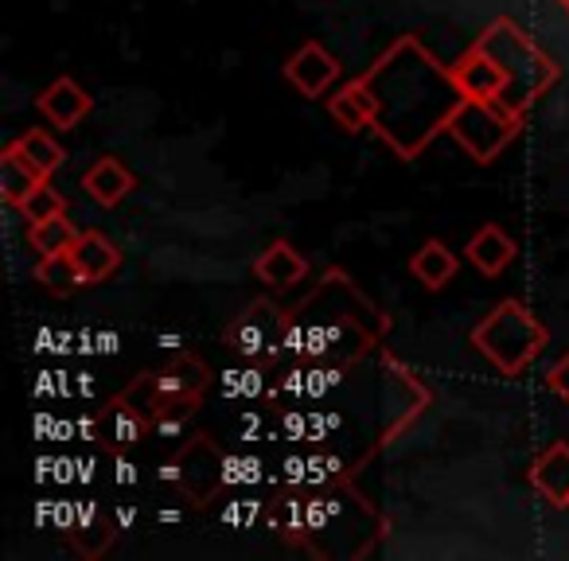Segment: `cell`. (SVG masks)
Here are the masks:
<instances>
[{"instance_id": "cell-1", "label": "cell", "mask_w": 569, "mask_h": 561, "mask_svg": "<svg viewBox=\"0 0 569 561\" xmlns=\"http://www.w3.org/2000/svg\"><path fill=\"white\" fill-rule=\"evenodd\" d=\"M359 79L379 98L375 133L395 149V157L418 160L437 133H449L460 90L449 67L437 63L418 36H398Z\"/></svg>"}, {"instance_id": "cell-2", "label": "cell", "mask_w": 569, "mask_h": 561, "mask_svg": "<svg viewBox=\"0 0 569 561\" xmlns=\"http://www.w3.org/2000/svg\"><path fill=\"white\" fill-rule=\"evenodd\" d=\"M476 48H483L507 71V90L496 98V102H503L507 110L519 113V118H527L530 106L561 79V67L507 17H499L496 24L483 28Z\"/></svg>"}, {"instance_id": "cell-3", "label": "cell", "mask_w": 569, "mask_h": 561, "mask_svg": "<svg viewBox=\"0 0 569 561\" xmlns=\"http://www.w3.org/2000/svg\"><path fill=\"white\" fill-rule=\"evenodd\" d=\"M546 328L522 301H499L480 324L472 328V348L496 367L499 374H522L546 348Z\"/></svg>"}, {"instance_id": "cell-4", "label": "cell", "mask_w": 569, "mask_h": 561, "mask_svg": "<svg viewBox=\"0 0 569 561\" xmlns=\"http://www.w3.org/2000/svg\"><path fill=\"white\" fill-rule=\"evenodd\" d=\"M519 113H511L503 102H488V98H460V106L449 118V133L476 164H491L519 137Z\"/></svg>"}, {"instance_id": "cell-5", "label": "cell", "mask_w": 569, "mask_h": 561, "mask_svg": "<svg viewBox=\"0 0 569 561\" xmlns=\"http://www.w3.org/2000/svg\"><path fill=\"white\" fill-rule=\"evenodd\" d=\"M284 317L269 301H253L246 312H238L234 324L227 328V348L238 359L250 363H273L284 359Z\"/></svg>"}, {"instance_id": "cell-6", "label": "cell", "mask_w": 569, "mask_h": 561, "mask_svg": "<svg viewBox=\"0 0 569 561\" xmlns=\"http://www.w3.org/2000/svg\"><path fill=\"white\" fill-rule=\"evenodd\" d=\"M180 488L188 491L191 503H211L214 495H219V488H227L222 483V452L214 449L207 437H191V441H183V452H180Z\"/></svg>"}, {"instance_id": "cell-7", "label": "cell", "mask_w": 569, "mask_h": 561, "mask_svg": "<svg viewBox=\"0 0 569 561\" xmlns=\"http://www.w3.org/2000/svg\"><path fill=\"white\" fill-rule=\"evenodd\" d=\"M149 433H152V418L137 402H129L126 394H118L98 413V444H106L113 457H118V452L129 457Z\"/></svg>"}, {"instance_id": "cell-8", "label": "cell", "mask_w": 569, "mask_h": 561, "mask_svg": "<svg viewBox=\"0 0 569 561\" xmlns=\"http://www.w3.org/2000/svg\"><path fill=\"white\" fill-rule=\"evenodd\" d=\"M284 79L293 82L297 94L320 98L336 79H340V63H336V56L325 48V43L312 40V43H301V48L289 56V63H284Z\"/></svg>"}, {"instance_id": "cell-9", "label": "cell", "mask_w": 569, "mask_h": 561, "mask_svg": "<svg viewBox=\"0 0 569 561\" xmlns=\"http://www.w3.org/2000/svg\"><path fill=\"white\" fill-rule=\"evenodd\" d=\"M449 71H452V82H457L460 98H488V102H496L507 90V71L483 48L465 51Z\"/></svg>"}, {"instance_id": "cell-10", "label": "cell", "mask_w": 569, "mask_h": 561, "mask_svg": "<svg viewBox=\"0 0 569 561\" xmlns=\"http://www.w3.org/2000/svg\"><path fill=\"white\" fill-rule=\"evenodd\" d=\"M530 488L553 507H569V444L553 441L530 464Z\"/></svg>"}, {"instance_id": "cell-11", "label": "cell", "mask_w": 569, "mask_h": 561, "mask_svg": "<svg viewBox=\"0 0 569 561\" xmlns=\"http://www.w3.org/2000/svg\"><path fill=\"white\" fill-rule=\"evenodd\" d=\"M133 188H137V176L129 172L118 157L94 160V164L82 172V191H87L98 207H118Z\"/></svg>"}, {"instance_id": "cell-12", "label": "cell", "mask_w": 569, "mask_h": 561, "mask_svg": "<svg viewBox=\"0 0 569 561\" xmlns=\"http://www.w3.org/2000/svg\"><path fill=\"white\" fill-rule=\"evenodd\" d=\"M253 273H258V281L269 289H293V285H301L305 273H309V261H305L289 242H273L258 253Z\"/></svg>"}, {"instance_id": "cell-13", "label": "cell", "mask_w": 569, "mask_h": 561, "mask_svg": "<svg viewBox=\"0 0 569 561\" xmlns=\"http://www.w3.org/2000/svg\"><path fill=\"white\" fill-rule=\"evenodd\" d=\"M113 534H118V522L110 514H102V507L94 499H79V514H74L71 527V542L82 558H102L110 550Z\"/></svg>"}, {"instance_id": "cell-14", "label": "cell", "mask_w": 569, "mask_h": 561, "mask_svg": "<svg viewBox=\"0 0 569 561\" xmlns=\"http://www.w3.org/2000/svg\"><path fill=\"white\" fill-rule=\"evenodd\" d=\"M40 113L56 129H74L90 113V94L74 79H56L40 94Z\"/></svg>"}, {"instance_id": "cell-15", "label": "cell", "mask_w": 569, "mask_h": 561, "mask_svg": "<svg viewBox=\"0 0 569 561\" xmlns=\"http://www.w3.org/2000/svg\"><path fill=\"white\" fill-rule=\"evenodd\" d=\"M71 258L82 277V285H98V281H106V277L121 266L118 246H113L106 234H98V230H87V234L71 246Z\"/></svg>"}, {"instance_id": "cell-16", "label": "cell", "mask_w": 569, "mask_h": 561, "mask_svg": "<svg viewBox=\"0 0 569 561\" xmlns=\"http://www.w3.org/2000/svg\"><path fill=\"white\" fill-rule=\"evenodd\" d=\"M328 113H332L348 133H359V129L375 126V118H379V98L371 94V87H367L363 79H356L328 98Z\"/></svg>"}, {"instance_id": "cell-17", "label": "cell", "mask_w": 569, "mask_h": 561, "mask_svg": "<svg viewBox=\"0 0 569 561\" xmlns=\"http://www.w3.org/2000/svg\"><path fill=\"white\" fill-rule=\"evenodd\" d=\"M219 390L227 402H261V398L273 394V379L266 374V363H250L242 359L238 367H227L219 371Z\"/></svg>"}, {"instance_id": "cell-18", "label": "cell", "mask_w": 569, "mask_h": 561, "mask_svg": "<svg viewBox=\"0 0 569 561\" xmlns=\"http://www.w3.org/2000/svg\"><path fill=\"white\" fill-rule=\"evenodd\" d=\"M515 253H519V250H515V242L499 227H491V222L468 238V261H472V266L480 269V273H488V277L503 273V269L515 261Z\"/></svg>"}, {"instance_id": "cell-19", "label": "cell", "mask_w": 569, "mask_h": 561, "mask_svg": "<svg viewBox=\"0 0 569 561\" xmlns=\"http://www.w3.org/2000/svg\"><path fill=\"white\" fill-rule=\"evenodd\" d=\"M9 149L17 152L24 164H32L43 180H48L51 172H59V168H63V160H67L63 144H59L51 133H43V129H28V133H20Z\"/></svg>"}, {"instance_id": "cell-20", "label": "cell", "mask_w": 569, "mask_h": 561, "mask_svg": "<svg viewBox=\"0 0 569 561\" xmlns=\"http://www.w3.org/2000/svg\"><path fill=\"white\" fill-rule=\"evenodd\" d=\"M40 183H43V176L36 172L32 164H24L17 152H12V149L0 152V199H4V203L20 211V207H24V199L32 196Z\"/></svg>"}, {"instance_id": "cell-21", "label": "cell", "mask_w": 569, "mask_h": 561, "mask_svg": "<svg viewBox=\"0 0 569 561\" xmlns=\"http://www.w3.org/2000/svg\"><path fill=\"white\" fill-rule=\"evenodd\" d=\"M410 269L426 289H445L452 277H457V253H452L445 242H426L418 253H413Z\"/></svg>"}, {"instance_id": "cell-22", "label": "cell", "mask_w": 569, "mask_h": 561, "mask_svg": "<svg viewBox=\"0 0 569 561\" xmlns=\"http://www.w3.org/2000/svg\"><path fill=\"white\" fill-rule=\"evenodd\" d=\"M82 238V230L74 227L71 219L63 214H51V219H40L32 222V230H28V242H32V250L40 253V258H51V253H67L74 242Z\"/></svg>"}, {"instance_id": "cell-23", "label": "cell", "mask_w": 569, "mask_h": 561, "mask_svg": "<svg viewBox=\"0 0 569 561\" xmlns=\"http://www.w3.org/2000/svg\"><path fill=\"white\" fill-rule=\"evenodd\" d=\"M36 281H40L51 297H71L74 289L82 285V277H79V269H74L71 250L51 253V258H40V266H36Z\"/></svg>"}, {"instance_id": "cell-24", "label": "cell", "mask_w": 569, "mask_h": 561, "mask_svg": "<svg viewBox=\"0 0 569 561\" xmlns=\"http://www.w3.org/2000/svg\"><path fill=\"white\" fill-rule=\"evenodd\" d=\"M261 480H266V464L246 444H238L234 452H222V483L227 488H258Z\"/></svg>"}, {"instance_id": "cell-25", "label": "cell", "mask_w": 569, "mask_h": 561, "mask_svg": "<svg viewBox=\"0 0 569 561\" xmlns=\"http://www.w3.org/2000/svg\"><path fill=\"white\" fill-rule=\"evenodd\" d=\"M20 211H24L28 222H40V219H51V214H63L67 211V199L59 196V191L51 188L48 180H43L40 188H36L32 196L24 199V207H20Z\"/></svg>"}, {"instance_id": "cell-26", "label": "cell", "mask_w": 569, "mask_h": 561, "mask_svg": "<svg viewBox=\"0 0 569 561\" xmlns=\"http://www.w3.org/2000/svg\"><path fill=\"white\" fill-rule=\"evenodd\" d=\"M273 527L289 530V534H305L309 530V499H277L273 503Z\"/></svg>"}, {"instance_id": "cell-27", "label": "cell", "mask_w": 569, "mask_h": 561, "mask_svg": "<svg viewBox=\"0 0 569 561\" xmlns=\"http://www.w3.org/2000/svg\"><path fill=\"white\" fill-rule=\"evenodd\" d=\"M343 475V460L328 449H312L309 452V488H332Z\"/></svg>"}, {"instance_id": "cell-28", "label": "cell", "mask_w": 569, "mask_h": 561, "mask_svg": "<svg viewBox=\"0 0 569 561\" xmlns=\"http://www.w3.org/2000/svg\"><path fill=\"white\" fill-rule=\"evenodd\" d=\"M261 514H266V503H261V499H227V507L219 511V519L234 530H250Z\"/></svg>"}, {"instance_id": "cell-29", "label": "cell", "mask_w": 569, "mask_h": 561, "mask_svg": "<svg viewBox=\"0 0 569 561\" xmlns=\"http://www.w3.org/2000/svg\"><path fill=\"white\" fill-rule=\"evenodd\" d=\"M277 472H281L277 475L281 488H309V452H293V457H284Z\"/></svg>"}, {"instance_id": "cell-30", "label": "cell", "mask_w": 569, "mask_h": 561, "mask_svg": "<svg viewBox=\"0 0 569 561\" xmlns=\"http://www.w3.org/2000/svg\"><path fill=\"white\" fill-rule=\"evenodd\" d=\"M309 429H312V410H284L281 421H277V433L284 441H309Z\"/></svg>"}, {"instance_id": "cell-31", "label": "cell", "mask_w": 569, "mask_h": 561, "mask_svg": "<svg viewBox=\"0 0 569 561\" xmlns=\"http://www.w3.org/2000/svg\"><path fill=\"white\" fill-rule=\"evenodd\" d=\"M258 437H269L266 418H261L258 410H242V418H238V425H234V441L250 444V441H258Z\"/></svg>"}, {"instance_id": "cell-32", "label": "cell", "mask_w": 569, "mask_h": 561, "mask_svg": "<svg viewBox=\"0 0 569 561\" xmlns=\"http://www.w3.org/2000/svg\"><path fill=\"white\" fill-rule=\"evenodd\" d=\"M336 429H343V413L336 410H312V429H309V441H328V437L336 433Z\"/></svg>"}, {"instance_id": "cell-33", "label": "cell", "mask_w": 569, "mask_h": 561, "mask_svg": "<svg viewBox=\"0 0 569 561\" xmlns=\"http://www.w3.org/2000/svg\"><path fill=\"white\" fill-rule=\"evenodd\" d=\"M546 390H550V394H558L561 402H569V355H561L558 363L546 371Z\"/></svg>"}, {"instance_id": "cell-34", "label": "cell", "mask_w": 569, "mask_h": 561, "mask_svg": "<svg viewBox=\"0 0 569 561\" xmlns=\"http://www.w3.org/2000/svg\"><path fill=\"white\" fill-rule=\"evenodd\" d=\"M152 433H157L160 441H176V437L188 433V418H183V413H164V418L152 421Z\"/></svg>"}, {"instance_id": "cell-35", "label": "cell", "mask_w": 569, "mask_h": 561, "mask_svg": "<svg viewBox=\"0 0 569 561\" xmlns=\"http://www.w3.org/2000/svg\"><path fill=\"white\" fill-rule=\"evenodd\" d=\"M121 351V335L113 328H98L94 332V355H118Z\"/></svg>"}, {"instance_id": "cell-36", "label": "cell", "mask_w": 569, "mask_h": 561, "mask_svg": "<svg viewBox=\"0 0 569 561\" xmlns=\"http://www.w3.org/2000/svg\"><path fill=\"white\" fill-rule=\"evenodd\" d=\"M113 480H118L121 488H133V483H137V464H133V460H126V452H118V457H113Z\"/></svg>"}, {"instance_id": "cell-37", "label": "cell", "mask_w": 569, "mask_h": 561, "mask_svg": "<svg viewBox=\"0 0 569 561\" xmlns=\"http://www.w3.org/2000/svg\"><path fill=\"white\" fill-rule=\"evenodd\" d=\"M74 433H79V441H82V444L98 441V418H90V413H82V418L74 421Z\"/></svg>"}, {"instance_id": "cell-38", "label": "cell", "mask_w": 569, "mask_h": 561, "mask_svg": "<svg viewBox=\"0 0 569 561\" xmlns=\"http://www.w3.org/2000/svg\"><path fill=\"white\" fill-rule=\"evenodd\" d=\"M74 464H79V483H94V475H98V457H94V452H87V457H74Z\"/></svg>"}, {"instance_id": "cell-39", "label": "cell", "mask_w": 569, "mask_h": 561, "mask_svg": "<svg viewBox=\"0 0 569 561\" xmlns=\"http://www.w3.org/2000/svg\"><path fill=\"white\" fill-rule=\"evenodd\" d=\"M74 398H82V402L94 398V374H87V371L74 374Z\"/></svg>"}, {"instance_id": "cell-40", "label": "cell", "mask_w": 569, "mask_h": 561, "mask_svg": "<svg viewBox=\"0 0 569 561\" xmlns=\"http://www.w3.org/2000/svg\"><path fill=\"white\" fill-rule=\"evenodd\" d=\"M113 522H118V527H133V522H137V507H126V503H121L118 511H113Z\"/></svg>"}, {"instance_id": "cell-41", "label": "cell", "mask_w": 569, "mask_h": 561, "mask_svg": "<svg viewBox=\"0 0 569 561\" xmlns=\"http://www.w3.org/2000/svg\"><path fill=\"white\" fill-rule=\"evenodd\" d=\"M157 519H160V522H168V527H172V522H180V519H183V511H176V507H164V511H160Z\"/></svg>"}, {"instance_id": "cell-42", "label": "cell", "mask_w": 569, "mask_h": 561, "mask_svg": "<svg viewBox=\"0 0 569 561\" xmlns=\"http://www.w3.org/2000/svg\"><path fill=\"white\" fill-rule=\"evenodd\" d=\"M157 343H168V348H183V335H176V332H160V335H157Z\"/></svg>"}, {"instance_id": "cell-43", "label": "cell", "mask_w": 569, "mask_h": 561, "mask_svg": "<svg viewBox=\"0 0 569 561\" xmlns=\"http://www.w3.org/2000/svg\"><path fill=\"white\" fill-rule=\"evenodd\" d=\"M561 9H566V12H569V0H561Z\"/></svg>"}]
</instances>
